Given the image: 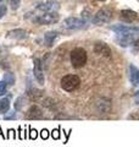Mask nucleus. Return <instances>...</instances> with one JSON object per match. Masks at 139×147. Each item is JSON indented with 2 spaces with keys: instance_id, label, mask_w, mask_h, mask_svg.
<instances>
[{
  "instance_id": "nucleus-1",
  "label": "nucleus",
  "mask_w": 139,
  "mask_h": 147,
  "mask_svg": "<svg viewBox=\"0 0 139 147\" xmlns=\"http://www.w3.org/2000/svg\"><path fill=\"white\" fill-rule=\"evenodd\" d=\"M32 21L38 25H51L59 21V15L55 11H41L40 15L34 16Z\"/></svg>"
},
{
  "instance_id": "nucleus-2",
  "label": "nucleus",
  "mask_w": 139,
  "mask_h": 147,
  "mask_svg": "<svg viewBox=\"0 0 139 147\" xmlns=\"http://www.w3.org/2000/svg\"><path fill=\"white\" fill-rule=\"evenodd\" d=\"M87 63V52L83 48H75L71 52V64L73 67H83Z\"/></svg>"
},
{
  "instance_id": "nucleus-3",
  "label": "nucleus",
  "mask_w": 139,
  "mask_h": 147,
  "mask_svg": "<svg viewBox=\"0 0 139 147\" xmlns=\"http://www.w3.org/2000/svg\"><path fill=\"white\" fill-rule=\"evenodd\" d=\"M80 84H81L80 77L77 75H72V74L65 75L61 79V87L67 92H72V91L77 90L78 87H80Z\"/></svg>"
},
{
  "instance_id": "nucleus-4",
  "label": "nucleus",
  "mask_w": 139,
  "mask_h": 147,
  "mask_svg": "<svg viewBox=\"0 0 139 147\" xmlns=\"http://www.w3.org/2000/svg\"><path fill=\"white\" fill-rule=\"evenodd\" d=\"M111 16H112V11L108 7H104L95 13V16L93 17V24L98 25V26L108 24V22L111 20Z\"/></svg>"
},
{
  "instance_id": "nucleus-5",
  "label": "nucleus",
  "mask_w": 139,
  "mask_h": 147,
  "mask_svg": "<svg viewBox=\"0 0 139 147\" xmlns=\"http://www.w3.org/2000/svg\"><path fill=\"white\" fill-rule=\"evenodd\" d=\"M87 21L78 17H68L63 21V27L67 30H80L86 27Z\"/></svg>"
},
{
  "instance_id": "nucleus-6",
  "label": "nucleus",
  "mask_w": 139,
  "mask_h": 147,
  "mask_svg": "<svg viewBox=\"0 0 139 147\" xmlns=\"http://www.w3.org/2000/svg\"><path fill=\"white\" fill-rule=\"evenodd\" d=\"M137 38H139L138 33H123V34H117L116 42H117L118 45H121V47H128Z\"/></svg>"
},
{
  "instance_id": "nucleus-7",
  "label": "nucleus",
  "mask_w": 139,
  "mask_h": 147,
  "mask_svg": "<svg viewBox=\"0 0 139 147\" xmlns=\"http://www.w3.org/2000/svg\"><path fill=\"white\" fill-rule=\"evenodd\" d=\"M110 30L116 32L117 34H123V33H138L139 34V27H137V26L116 25V26H111Z\"/></svg>"
},
{
  "instance_id": "nucleus-8",
  "label": "nucleus",
  "mask_w": 139,
  "mask_h": 147,
  "mask_svg": "<svg viewBox=\"0 0 139 147\" xmlns=\"http://www.w3.org/2000/svg\"><path fill=\"white\" fill-rule=\"evenodd\" d=\"M59 9V3L55 0H46L44 3H40L37 5V10L40 11H55L56 12Z\"/></svg>"
},
{
  "instance_id": "nucleus-9",
  "label": "nucleus",
  "mask_w": 139,
  "mask_h": 147,
  "mask_svg": "<svg viewBox=\"0 0 139 147\" xmlns=\"http://www.w3.org/2000/svg\"><path fill=\"white\" fill-rule=\"evenodd\" d=\"M33 72L35 76V80L38 81V84L43 86L44 85V74L43 69H41V63L38 58L34 59V66H33Z\"/></svg>"
},
{
  "instance_id": "nucleus-10",
  "label": "nucleus",
  "mask_w": 139,
  "mask_h": 147,
  "mask_svg": "<svg viewBox=\"0 0 139 147\" xmlns=\"http://www.w3.org/2000/svg\"><path fill=\"white\" fill-rule=\"evenodd\" d=\"M7 38H11V39H25L28 37V33H27V31L25 30H12L10 32H7L6 34Z\"/></svg>"
},
{
  "instance_id": "nucleus-11",
  "label": "nucleus",
  "mask_w": 139,
  "mask_h": 147,
  "mask_svg": "<svg viewBox=\"0 0 139 147\" xmlns=\"http://www.w3.org/2000/svg\"><path fill=\"white\" fill-rule=\"evenodd\" d=\"M94 52L96 54H101V55H105V57H110L111 49L109 48V45L106 43H96L94 45Z\"/></svg>"
},
{
  "instance_id": "nucleus-12",
  "label": "nucleus",
  "mask_w": 139,
  "mask_h": 147,
  "mask_svg": "<svg viewBox=\"0 0 139 147\" xmlns=\"http://www.w3.org/2000/svg\"><path fill=\"white\" fill-rule=\"evenodd\" d=\"M59 37V33L56 31H49L46 32L44 34V43L46 47H53V44L55 42V39H56Z\"/></svg>"
},
{
  "instance_id": "nucleus-13",
  "label": "nucleus",
  "mask_w": 139,
  "mask_h": 147,
  "mask_svg": "<svg viewBox=\"0 0 139 147\" xmlns=\"http://www.w3.org/2000/svg\"><path fill=\"white\" fill-rule=\"evenodd\" d=\"M121 18L126 22H133L138 20L137 12H134L132 10H122L121 11Z\"/></svg>"
},
{
  "instance_id": "nucleus-14",
  "label": "nucleus",
  "mask_w": 139,
  "mask_h": 147,
  "mask_svg": "<svg viewBox=\"0 0 139 147\" xmlns=\"http://www.w3.org/2000/svg\"><path fill=\"white\" fill-rule=\"evenodd\" d=\"M129 77L133 86H139V69H137L134 65L129 66Z\"/></svg>"
},
{
  "instance_id": "nucleus-15",
  "label": "nucleus",
  "mask_w": 139,
  "mask_h": 147,
  "mask_svg": "<svg viewBox=\"0 0 139 147\" xmlns=\"http://www.w3.org/2000/svg\"><path fill=\"white\" fill-rule=\"evenodd\" d=\"M41 117H43L41 115V110L38 107H35V105H33L28 110V114H27V118H29V119H39Z\"/></svg>"
},
{
  "instance_id": "nucleus-16",
  "label": "nucleus",
  "mask_w": 139,
  "mask_h": 147,
  "mask_svg": "<svg viewBox=\"0 0 139 147\" xmlns=\"http://www.w3.org/2000/svg\"><path fill=\"white\" fill-rule=\"evenodd\" d=\"M10 109V99L9 98H1L0 99V113L5 114L7 110Z\"/></svg>"
},
{
  "instance_id": "nucleus-17",
  "label": "nucleus",
  "mask_w": 139,
  "mask_h": 147,
  "mask_svg": "<svg viewBox=\"0 0 139 147\" xmlns=\"http://www.w3.org/2000/svg\"><path fill=\"white\" fill-rule=\"evenodd\" d=\"M4 80H5L9 85L15 84V76H13V74H11V72H6L5 75H4Z\"/></svg>"
},
{
  "instance_id": "nucleus-18",
  "label": "nucleus",
  "mask_w": 139,
  "mask_h": 147,
  "mask_svg": "<svg viewBox=\"0 0 139 147\" xmlns=\"http://www.w3.org/2000/svg\"><path fill=\"white\" fill-rule=\"evenodd\" d=\"M7 82L5 80L0 81V96H4L6 93V90H7Z\"/></svg>"
},
{
  "instance_id": "nucleus-19",
  "label": "nucleus",
  "mask_w": 139,
  "mask_h": 147,
  "mask_svg": "<svg viewBox=\"0 0 139 147\" xmlns=\"http://www.w3.org/2000/svg\"><path fill=\"white\" fill-rule=\"evenodd\" d=\"M98 105H99V110L101 113H106L108 109H105V105H110V103L106 102V100H100V102L98 103Z\"/></svg>"
},
{
  "instance_id": "nucleus-20",
  "label": "nucleus",
  "mask_w": 139,
  "mask_h": 147,
  "mask_svg": "<svg viewBox=\"0 0 139 147\" xmlns=\"http://www.w3.org/2000/svg\"><path fill=\"white\" fill-rule=\"evenodd\" d=\"M9 4L11 5L12 10H17L18 7H20V4H21V0H7Z\"/></svg>"
},
{
  "instance_id": "nucleus-21",
  "label": "nucleus",
  "mask_w": 139,
  "mask_h": 147,
  "mask_svg": "<svg viewBox=\"0 0 139 147\" xmlns=\"http://www.w3.org/2000/svg\"><path fill=\"white\" fill-rule=\"evenodd\" d=\"M132 44H133V45H132V53L137 54V53L139 52V38H137Z\"/></svg>"
},
{
  "instance_id": "nucleus-22",
  "label": "nucleus",
  "mask_w": 139,
  "mask_h": 147,
  "mask_svg": "<svg viewBox=\"0 0 139 147\" xmlns=\"http://www.w3.org/2000/svg\"><path fill=\"white\" fill-rule=\"evenodd\" d=\"M23 100H25V98H23V97L17 98L16 103H15V109H16V110H20V109L22 108V105H23Z\"/></svg>"
},
{
  "instance_id": "nucleus-23",
  "label": "nucleus",
  "mask_w": 139,
  "mask_h": 147,
  "mask_svg": "<svg viewBox=\"0 0 139 147\" xmlns=\"http://www.w3.org/2000/svg\"><path fill=\"white\" fill-rule=\"evenodd\" d=\"M6 11H7L6 5L5 4H3V3H0V18L6 15Z\"/></svg>"
},
{
  "instance_id": "nucleus-24",
  "label": "nucleus",
  "mask_w": 139,
  "mask_h": 147,
  "mask_svg": "<svg viewBox=\"0 0 139 147\" xmlns=\"http://www.w3.org/2000/svg\"><path fill=\"white\" fill-rule=\"evenodd\" d=\"M37 136H38V132H37V130L29 127V139H31V140H35Z\"/></svg>"
},
{
  "instance_id": "nucleus-25",
  "label": "nucleus",
  "mask_w": 139,
  "mask_h": 147,
  "mask_svg": "<svg viewBox=\"0 0 139 147\" xmlns=\"http://www.w3.org/2000/svg\"><path fill=\"white\" fill-rule=\"evenodd\" d=\"M51 136L54 140H59L60 139V129H54L51 132Z\"/></svg>"
},
{
  "instance_id": "nucleus-26",
  "label": "nucleus",
  "mask_w": 139,
  "mask_h": 147,
  "mask_svg": "<svg viewBox=\"0 0 139 147\" xmlns=\"http://www.w3.org/2000/svg\"><path fill=\"white\" fill-rule=\"evenodd\" d=\"M9 134L6 136V139H16V131L13 129H9Z\"/></svg>"
},
{
  "instance_id": "nucleus-27",
  "label": "nucleus",
  "mask_w": 139,
  "mask_h": 147,
  "mask_svg": "<svg viewBox=\"0 0 139 147\" xmlns=\"http://www.w3.org/2000/svg\"><path fill=\"white\" fill-rule=\"evenodd\" d=\"M4 119H5V120H10V119H16V113H15V112H11L10 114H5V115H4Z\"/></svg>"
},
{
  "instance_id": "nucleus-28",
  "label": "nucleus",
  "mask_w": 139,
  "mask_h": 147,
  "mask_svg": "<svg viewBox=\"0 0 139 147\" xmlns=\"http://www.w3.org/2000/svg\"><path fill=\"white\" fill-rule=\"evenodd\" d=\"M40 135H41V139H43V140H46V139L49 137V131L46 130V129H44V130H41Z\"/></svg>"
},
{
  "instance_id": "nucleus-29",
  "label": "nucleus",
  "mask_w": 139,
  "mask_h": 147,
  "mask_svg": "<svg viewBox=\"0 0 139 147\" xmlns=\"http://www.w3.org/2000/svg\"><path fill=\"white\" fill-rule=\"evenodd\" d=\"M0 136H3V139H6V136L3 134V131H1V127H0Z\"/></svg>"
},
{
  "instance_id": "nucleus-30",
  "label": "nucleus",
  "mask_w": 139,
  "mask_h": 147,
  "mask_svg": "<svg viewBox=\"0 0 139 147\" xmlns=\"http://www.w3.org/2000/svg\"><path fill=\"white\" fill-rule=\"evenodd\" d=\"M99 1H105V0H99Z\"/></svg>"
}]
</instances>
